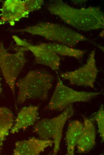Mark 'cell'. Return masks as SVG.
Returning a JSON list of instances; mask_svg holds the SVG:
<instances>
[{
	"label": "cell",
	"mask_w": 104,
	"mask_h": 155,
	"mask_svg": "<svg viewBox=\"0 0 104 155\" xmlns=\"http://www.w3.org/2000/svg\"><path fill=\"white\" fill-rule=\"evenodd\" d=\"M48 9L51 13L79 30L87 32L104 28V13L99 7L77 8L58 0L51 2Z\"/></svg>",
	"instance_id": "6da1fadb"
},
{
	"label": "cell",
	"mask_w": 104,
	"mask_h": 155,
	"mask_svg": "<svg viewBox=\"0 0 104 155\" xmlns=\"http://www.w3.org/2000/svg\"><path fill=\"white\" fill-rule=\"evenodd\" d=\"M53 80L52 75L45 70L29 71L16 83L18 89L17 102L21 104L28 99H46Z\"/></svg>",
	"instance_id": "7a4b0ae2"
},
{
	"label": "cell",
	"mask_w": 104,
	"mask_h": 155,
	"mask_svg": "<svg viewBox=\"0 0 104 155\" xmlns=\"http://www.w3.org/2000/svg\"><path fill=\"white\" fill-rule=\"evenodd\" d=\"M15 32H27L40 36L46 39L73 47L88 41L86 36L64 25L49 22H41L23 29L14 30Z\"/></svg>",
	"instance_id": "3957f363"
},
{
	"label": "cell",
	"mask_w": 104,
	"mask_h": 155,
	"mask_svg": "<svg viewBox=\"0 0 104 155\" xmlns=\"http://www.w3.org/2000/svg\"><path fill=\"white\" fill-rule=\"evenodd\" d=\"M74 111L73 105H71L60 114L52 118L42 119L33 127V132L39 138L53 141V155H56L59 150L64 126L67 120L74 115Z\"/></svg>",
	"instance_id": "277c9868"
},
{
	"label": "cell",
	"mask_w": 104,
	"mask_h": 155,
	"mask_svg": "<svg viewBox=\"0 0 104 155\" xmlns=\"http://www.w3.org/2000/svg\"><path fill=\"white\" fill-rule=\"evenodd\" d=\"M14 49L16 52L11 53L5 48L2 42L0 43V70L15 96L16 81L26 61L25 51L21 47L18 46Z\"/></svg>",
	"instance_id": "5b68a950"
},
{
	"label": "cell",
	"mask_w": 104,
	"mask_h": 155,
	"mask_svg": "<svg viewBox=\"0 0 104 155\" xmlns=\"http://www.w3.org/2000/svg\"><path fill=\"white\" fill-rule=\"evenodd\" d=\"M47 108L52 110H64L72 104L87 102L100 94V92L79 91L65 85L59 77Z\"/></svg>",
	"instance_id": "8992f818"
},
{
	"label": "cell",
	"mask_w": 104,
	"mask_h": 155,
	"mask_svg": "<svg viewBox=\"0 0 104 155\" xmlns=\"http://www.w3.org/2000/svg\"><path fill=\"white\" fill-rule=\"evenodd\" d=\"M95 55V51H92L84 65L74 71L61 73L60 77L68 80L71 85L94 89V83L99 72Z\"/></svg>",
	"instance_id": "52a82bcc"
},
{
	"label": "cell",
	"mask_w": 104,
	"mask_h": 155,
	"mask_svg": "<svg viewBox=\"0 0 104 155\" xmlns=\"http://www.w3.org/2000/svg\"><path fill=\"white\" fill-rule=\"evenodd\" d=\"M12 38L18 46L21 47L25 52L29 51L33 53L36 63L46 66L54 71L59 69L60 58L59 55L40 44L33 45L16 35Z\"/></svg>",
	"instance_id": "ba28073f"
},
{
	"label": "cell",
	"mask_w": 104,
	"mask_h": 155,
	"mask_svg": "<svg viewBox=\"0 0 104 155\" xmlns=\"http://www.w3.org/2000/svg\"><path fill=\"white\" fill-rule=\"evenodd\" d=\"M0 24L6 22L14 23L28 17L29 13L27 10L24 1L7 0L0 9Z\"/></svg>",
	"instance_id": "9c48e42d"
},
{
	"label": "cell",
	"mask_w": 104,
	"mask_h": 155,
	"mask_svg": "<svg viewBox=\"0 0 104 155\" xmlns=\"http://www.w3.org/2000/svg\"><path fill=\"white\" fill-rule=\"evenodd\" d=\"M51 140H44L34 137L16 142L13 154L14 155H38L49 147L52 146Z\"/></svg>",
	"instance_id": "30bf717a"
},
{
	"label": "cell",
	"mask_w": 104,
	"mask_h": 155,
	"mask_svg": "<svg viewBox=\"0 0 104 155\" xmlns=\"http://www.w3.org/2000/svg\"><path fill=\"white\" fill-rule=\"evenodd\" d=\"M38 106H25L19 111L10 132L14 134L21 130H25L34 124L39 119Z\"/></svg>",
	"instance_id": "8fae6325"
},
{
	"label": "cell",
	"mask_w": 104,
	"mask_h": 155,
	"mask_svg": "<svg viewBox=\"0 0 104 155\" xmlns=\"http://www.w3.org/2000/svg\"><path fill=\"white\" fill-rule=\"evenodd\" d=\"M82 118L83 128L77 145L80 154L90 151L96 144V129L92 120L85 115L82 116Z\"/></svg>",
	"instance_id": "7c38bea8"
},
{
	"label": "cell",
	"mask_w": 104,
	"mask_h": 155,
	"mask_svg": "<svg viewBox=\"0 0 104 155\" xmlns=\"http://www.w3.org/2000/svg\"><path fill=\"white\" fill-rule=\"evenodd\" d=\"M83 123L78 120H74L69 123L66 134L67 155H74V150L81 135Z\"/></svg>",
	"instance_id": "4fadbf2b"
},
{
	"label": "cell",
	"mask_w": 104,
	"mask_h": 155,
	"mask_svg": "<svg viewBox=\"0 0 104 155\" xmlns=\"http://www.w3.org/2000/svg\"><path fill=\"white\" fill-rule=\"evenodd\" d=\"M39 44L59 55L72 57L78 59L82 58L86 52V51L57 43H42Z\"/></svg>",
	"instance_id": "5bb4252c"
},
{
	"label": "cell",
	"mask_w": 104,
	"mask_h": 155,
	"mask_svg": "<svg viewBox=\"0 0 104 155\" xmlns=\"http://www.w3.org/2000/svg\"><path fill=\"white\" fill-rule=\"evenodd\" d=\"M14 123L12 111L6 107H0V149Z\"/></svg>",
	"instance_id": "9a60e30c"
},
{
	"label": "cell",
	"mask_w": 104,
	"mask_h": 155,
	"mask_svg": "<svg viewBox=\"0 0 104 155\" xmlns=\"http://www.w3.org/2000/svg\"><path fill=\"white\" fill-rule=\"evenodd\" d=\"M91 120H94L97 124L98 131L102 141L104 140V109L103 106H101L98 110L94 114Z\"/></svg>",
	"instance_id": "2e32d148"
},
{
	"label": "cell",
	"mask_w": 104,
	"mask_h": 155,
	"mask_svg": "<svg viewBox=\"0 0 104 155\" xmlns=\"http://www.w3.org/2000/svg\"><path fill=\"white\" fill-rule=\"evenodd\" d=\"M26 8L30 13L40 9L43 3L42 0H24Z\"/></svg>",
	"instance_id": "e0dca14e"
},
{
	"label": "cell",
	"mask_w": 104,
	"mask_h": 155,
	"mask_svg": "<svg viewBox=\"0 0 104 155\" xmlns=\"http://www.w3.org/2000/svg\"><path fill=\"white\" fill-rule=\"evenodd\" d=\"M0 72H1V71L0 70V94H1L2 92V89L1 88V77H0Z\"/></svg>",
	"instance_id": "ac0fdd59"
},
{
	"label": "cell",
	"mask_w": 104,
	"mask_h": 155,
	"mask_svg": "<svg viewBox=\"0 0 104 155\" xmlns=\"http://www.w3.org/2000/svg\"></svg>",
	"instance_id": "d6986e66"
}]
</instances>
